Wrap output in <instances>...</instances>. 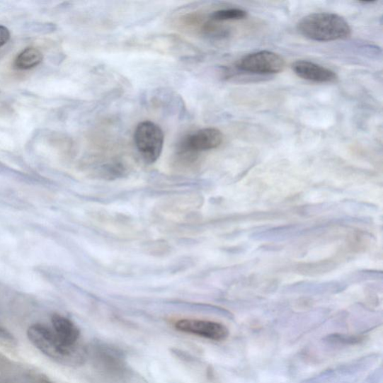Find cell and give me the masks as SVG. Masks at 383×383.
I'll return each instance as SVG.
<instances>
[{
  "label": "cell",
  "mask_w": 383,
  "mask_h": 383,
  "mask_svg": "<svg viewBox=\"0 0 383 383\" xmlns=\"http://www.w3.org/2000/svg\"><path fill=\"white\" fill-rule=\"evenodd\" d=\"M164 131L151 121L140 122L135 132L136 147L143 160L152 164L159 159L164 145Z\"/></svg>",
  "instance_id": "cell-3"
},
{
  "label": "cell",
  "mask_w": 383,
  "mask_h": 383,
  "mask_svg": "<svg viewBox=\"0 0 383 383\" xmlns=\"http://www.w3.org/2000/svg\"><path fill=\"white\" fill-rule=\"evenodd\" d=\"M223 141L222 132L215 127L203 128L185 137L181 147L185 152H200L218 148Z\"/></svg>",
  "instance_id": "cell-6"
},
{
  "label": "cell",
  "mask_w": 383,
  "mask_h": 383,
  "mask_svg": "<svg viewBox=\"0 0 383 383\" xmlns=\"http://www.w3.org/2000/svg\"><path fill=\"white\" fill-rule=\"evenodd\" d=\"M52 329L64 345L74 347L80 345V329L70 319L55 314L51 319Z\"/></svg>",
  "instance_id": "cell-8"
},
{
  "label": "cell",
  "mask_w": 383,
  "mask_h": 383,
  "mask_svg": "<svg viewBox=\"0 0 383 383\" xmlns=\"http://www.w3.org/2000/svg\"><path fill=\"white\" fill-rule=\"evenodd\" d=\"M176 328L181 332L216 341L226 340L229 336L226 326L214 321L183 319L176 323Z\"/></svg>",
  "instance_id": "cell-5"
},
{
  "label": "cell",
  "mask_w": 383,
  "mask_h": 383,
  "mask_svg": "<svg viewBox=\"0 0 383 383\" xmlns=\"http://www.w3.org/2000/svg\"><path fill=\"white\" fill-rule=\"evenodd\" d=\"M247 12L239 8L222 9L214 11L210 18L215 21H239L247 17Z\"/></svg>",
  "instance_id": "cell-10"
},
{
  "label": "cell",
  "mask_w": 383,
  "mask_h": 383,
  "mask_svg": "<svg viewBox=\"0 0 383 383\" xmlns=\"http://www.w3.org/2000/svg\"><path fill=\"white\" fill-rule=\"evenodd\" d=\"M236 67L247 73L268 75L282 72L285 62L275 52L264 50L244 56L236 62Z\"/></svg>",
  "instance_id": "cell-4"
},
{
  "label": "cell",
  "mask_w": 383,
  "mask_h": 383,
  "mask_svg": "<svg viewBox=\"0 0 383 383\" xmlns=\"http://www.w3.org/2000/svg\"><path fill=\"white\" fill-rule=\"evenodd\" d=\"M292 69L298 76L311 82L333 83L338 80L333 71L309 61H297L293 63Z\"/></svg>",
  "instance_id": "cell-7"
},
{
  "label": "cell",
  "mask_w": 383,
  "mask_h": 383,
  "mask_svg": "<svg viewBox=\"0 0 383 383\" xmlns=\"http://www.w3.org/2000/svg\"><path fill=\"white\" fill-rule=\"evenodd\" d=\"M43 60L42 52L37 48L23 50L16 57L14 66L18 70H29L36 67Z\"/></svg>",
  "instance_id": "cell-9"
},
{
  "label": "cell",
  "mask_w": 383,
  "mask_h": 383,
  "mask_svg": "<svg viewBox=\"0 0 383 383\" xmlns=\"http://www.w3.org/2000/svg\"><path fill=\"white\" fill-rule=\"evenodd\" d=\"M10 39V32L4 25H0V47L4 46Z\"/></svg>",
  "instance_id": "cell-12"
},
{
  "label": "cell",
  "mask_w": 383,
  "mask_h": 383,
  "mask_svg": "<svg viewBox=\"0 0 383 383\" xmlns=\"http://www.w3.org/2000/svg\"><path fill=\"white\" fill-rule=\"evenodd\" d=\"M98 355H99V360H101L103 364H105V365L108 364L109 368L118 369L122 366V359L113 350L102 347V348L99 349Z\"/></svg>",
  "instance_id": "cell-11"
},
{
  "label": "cell",
  "mask_w": 383,
  "mask_h": 383,
  "mask_svg": "<svg viewBox=\"0 0 383 383\" xmlns=\"http://www.w3.org/2000/svg\"><path fill=\"white\" fill-rule=\"evenodd\" d=\"M28 336L38 350L59 364L79 365L86 360V353L81 345L74 347L64 345L52 329L45 325H32L28 329Z\"/></svg>",
  "instance_id": "cell-1"
},
{
  "label": "cell",
  "mask_w": 383,
  "mask_h": 383,
  "mask_svg": "<svg viewBox=\"0 0 383 383\" xmlns=\"http://www.w3.org/2000/svg\"><path fill=\"white\" fill-rule=\"evenodd\" d=\"M299 33L311 40L332 42L348 38L350 26L342 17L333 13H314L297 23Z\"/></svg>",
  "instance_id": "cell-2"
}]
</instances>
